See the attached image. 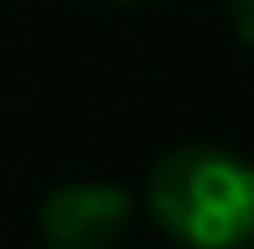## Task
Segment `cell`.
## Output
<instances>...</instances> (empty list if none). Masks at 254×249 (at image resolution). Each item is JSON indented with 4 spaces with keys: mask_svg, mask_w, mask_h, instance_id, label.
<instances>
[{
    "mask_svg": "<svg viewBox=\"0 0 254 249\" xmlns=\"http://www.w3.org/2000/svg\"><path fill=\"white\" fill-rule=\"evenodd\" d=\"M151 213L187 249H244L254 239V166L213 145L171 151L151 172Z\"/></svg>",
    "mask_w": 254,
    "mask_h": 249,
    "instance_id": "6da1fadb",
    "label": "cell"
},
{
    "mask_svg": "<svg viewBox=\"0 0 254 249\" xmlns=\"http://www.w3.org/2000/svg\"><path fill=\"white\" fill-rule=\"evenodd\" d=\"M234 5V26H239V37L254 47V0H228Z\"/></svg>",
    "mask_w": 254,
    "mask_h": 249,
    "instance_id": "3957f363",
    "label": "cell"
},
{
    "mask_svg": "<svg viewBox=\"0 0 254 249\" xmlns=\"http://www.w3.org/2000/svg\"><path fill=\"white\" fill-rule=\"evenodd\" d=\"M130 192L104 187V182H78L57 187L42 202V234L52 249H114L130 234Z\"/></svg>",
    "mask_w": 254,
    "mask_h": 249,
    "instance_id": "7a4b0ae2",
    "label": "cell"
}]
</instances>
